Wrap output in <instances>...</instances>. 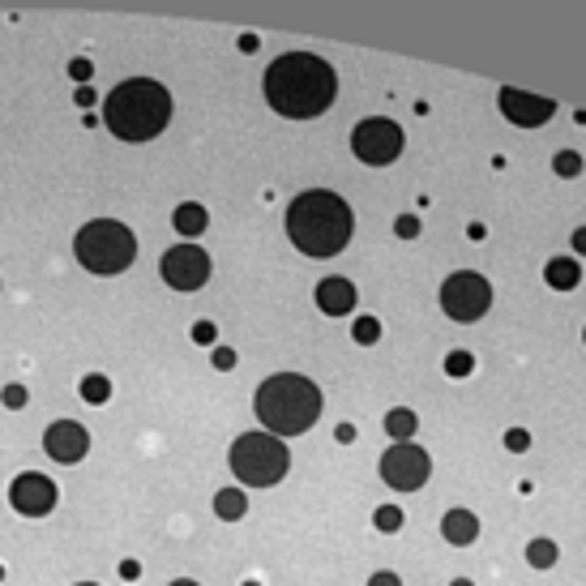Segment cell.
<instances>
[{
	"label": "cell",
	"mask_w": 586,
	"mask_h": 586,
	"mask_svg": "<svg viewBox=\"0 0 586 586\" xmlns=\"http://www.w3.org/2000/svg\"><path fill=\"white\" fill-rule=\"evenodd\" d=\"M334 95H338V78L330 60L313 52H287L266 69V103L283 120H317L321 112H330Z\"/></svg>",
	"instance_id": "obj_1"
},
{
	"label": "cell",
	"mask_w": 586,
	"mask_h": 586,
	"mask_svg": "<svg viewBox=\"0 0 586 586\" xmlns=\"http://www.w3.org/2000/svg\"><path fill=\"white\" fill-rule=\"evenodd\" d=\"M355 215L330 189H309L287 206V235L304 257H334L352 244Z\"/></svg>",
	"instance_id": "obj_2"
},
{
	"label": "cell",
	"mask_w": 586,
	"mask_h": 586,
	"mask_svg": "<svg viewBox=\"0 0 586 586\" xmlns=\"http://www.w3.org/2000/svg\"><path fill=\"white\" fill-rule=\"evenodd\" d=\"M172 120V95L155 78H129L103 98V124L120 141H150Z\"/></svg>",
	"instance_id": "obj_3"
},
{
	"label": "cell",
	"mask_w": 586,
	"mask_h": 586,
	"mask_svg": "<svg viewBox=\"0 0 586 586\" xmlns=\"http://www.w3.org/2000/svg\"><path fill=\"white\" fill-rule=\"evenodd\" d=\"M321 390L317 381L300 377V372H274L270 381H261L257 390V420L270 429V437H300L317 424L321 415Z\"/></svg>",
	"instance_id": "obj_4"
},
{
	"label": "cell",
	"mask_w": 586,
	"mask_h": 586,
	"mask_svg": "<svg viewBox=\"0 0 586 586\" xmlns=\"http://www.w3.org/2000/svg\"><path fill=\"white\" fill-rule=\"evenodd\" d=\"M73 253H78V261L90 274L112 278V274H124L133 266L137 240L116 218H95V223H86V227L73 235Z\"/></svg>",
	"instance_id": "obj_5"
},
{
	"label": "cell",
	"mask_w": 586,
	"mask_h": 586,
	"mask_svg": "<svg viewBox=\"0 0 586 586\" xmlns=\"http://www.w3.org/2000/svg\"><path fill=\"white\" fill-rule=\"evenodd\" d=\"M232 471L240 484H249V488H270L278 484L287 467H292V454L287 446L270 437V432H244V437H235L232 441Z\"/></svg>",
	"instance_id": "obj_6"
},
{
	"label": "cell",
	"mask_w": 586,
	"mask_h": 586,
	"mask_svg": "<svg viewBox=\"0 0 586 586\" xmlns=\"http://www.w3.org/2000/svg\"><path fill=\"white\" fill-rule=\"evenodd\" d=\"M441 309L454 321H480L492 309V283L475 270H458L441 283Z\"/></svg>",
	"instance_id": "obj_7"
},
{
	"label": "cell",
	"mask_w": 586,
	"mask_h": 586,
	"mask_svg": "<svg viewBox=\"0 0 586 586\" xmlns=\"http://www.w3.org/2000/svg\"><path fill=\"white\" fill-rule=\"evenodd\" d=\"M352 150L360 163L369 167H390L394 158L403 155V129L386 116H369L352 129Z\"/></svg>",
	"instance_id": "obj_8"
},
{
	"label": "cell",
	"mask_w": 586,
	"mask_h": 586,
	"mask_svg": "<svg viewBox=\"0 0 586 586\" xmlns=\"http://www.w3.org/2000/svg\"><path fill=\"white\" fill-rule=\"evenodd\" d=\"M429 475H432V458L420 450V446H411V441L381 454V480H386L390 488L415 492L429 484Z\"/></svg>",
	"instance_id": "obj_9"
},
{
	"label": "cell",
	"mask_w": 586,
	"mask_h": 586,
	"mask_svg": "<svg viewBox=\"0 0 586 586\" xmlns=\"http://www.w3.org/2000/svg\"><path fill=\"white\" fill-rule=\"evenodd\" d=\"M163 283L176 287V292H197L206 278H210V253L197 249V244H176L163 253Z\"/></svg>",
	"instance_id": "obj_10"
},
{
	"label": "cell",
	"mask_w": 586,
	"mask_h": 586,
	"mask_svg": "<svg viewBox=\"0 0 586 586\" xmlns=\"http://www.w3.org/2000/svg\"><path fill=\"white\" fill-rule=\"evenodd\" d=\"M9 505L18 509L21 518H43V514L56 509V484L39 471H21L9 484Z\"/></svg>",
	"instance_id": "obj_11"
},
{
	"label": "cell",
	"mask_w": 586,
	"mask_h": 586,
	"mask_svg": "<svg viewBox=\"0 0 586 586\" xmlns=\"http://www.w3.org/2000/svg\"><path fill=\"white\" fill-rule=\"evenodd\" d=\"M43 450H47L52 463H60V467H73V463H81L86 450H90V432L81 429L78 420H56L52 429L43 432Z\"/></svg>",
	"instance_id": "obj_12"
},
{
	"label": "cell",
	"mask_w": 586,
	"mask_h": 586,
	"mask_svg": "<svg viewBox=\"0 0 586 586\" xmlns=\"http://www.w3.org/2000/svg\"><path fill=\"white\" fill-rule=\"evenodd\" d=\"M501 112H505V120L518 124V129H539L544 120H552L556 103H552V98H539V95H527V90H518V86H505V90H501Z\"/></svg>",
	"instance_id": "obj_13"
},
{
	"label": "cell",
	"mask_w": 586,
	"mask_h": 586,
	"mask_svg": "<svg viewBox=\"0 0 586 586\" xmlns=\"http://www.w3.org/2000/svg\"><path fill=\"white\" fill-rule=\"evenodd\" d=\"M355 300H360V292H355L352 278H321L317 283V309L326 317H347L355 309Z\"/></svg>",
	"instance_id": "obj_14"
},
{
	"label": "cell",
	"mask_w": 586,
	"mask_h": 586,
	"mask_svg": "<svg viewBox=\"0 0 586 586\" xmlns=\"http://www.w3.org/2000/svg\"><path fill=\"white\" fill-rule=\"evenodd\" d=\"M441 535H446V544L467 548V544H475V535H480V518H475L471 509H450V514L441 518Z\"/></svg>",
	"instance_id": "obj_15"
},
{
	"label": "cell",
	"mask_w": 586,
	"mask_h": 586,
	"mask_svg": "<svg viewBox=\"0 0 586 586\" xmlns=\"http://www.w3.org/2000/svg\"><path fill=\"white\" fill-rule=\"evenodd\" d=\"M578 278H582V266H578L573 257H552V261L544 266V283L552 287V292H573Z\"/></svg>",
	"instance_id": "obj_16"
},
{
	"label": "cell",
	"mask_w": 586,
	"mask_h": 586,
	"mask_svg": "<svg viewBox=\"0 0 586 586\" xmlns=\"http://www.w3.org/2000/svg\"><path fill=\"white\" fill-rule=\"evenodd\" d=\"M206 223H210V215H206V206H197V201H184V206H176V215H172V227H176L180 235H201Z\"/></svg>",
	"instance_id": "obj_17"
},
{
	"label": "cell",
	"mask_w": 586,
	"mask_h": 586,
	"mask_svg": "<svg viewBox=\"0 0 586 586\" xmlns=\"http://www.w3.org/2000/svg\"><path fill=\"white\" fill-rule=\"evenodd\" d=\"M215 514L223 522H240V518L249 514V497L240 488H218L215 492Z\"/></svg>",
	"instance_id": "obj_18"
},
{
	"label": "cell",
	"mask_w": 586,
	"mask_h": 586,
	"mask_svg": "<svg viewBox=\"0 0 586 586\" xmlns=\"http://www.w3.org/2000/svg\"><path fill=\"white\" fill-rule=\"evenodd\" d=\"M420 429V420H415V411L411 407H394V411H386V432H390L398 446H407L411 441V432Z\"/></svg>",
	"instance_id": "obj_19"
},
{
	"label": "cell",
	"mask_w": 586,
	"mask_h": 586,
	"mask_svg": "<svg viewBox=\"0 0 586 586\" xmlns=\"http://www.w3.org/2000/svg\"><path fill=\"white\" fill-rule=\"evenodd\" d=\"M556 556H561L556 539H531L527 544V565H535V569H552Z\"/></svg>",
	"instance_id": "obj_20"
},
{
	"label": "cell",
	"mask_w": 586,
	"mask_h": 586,
	"mask_svg": "<svg viewBox=\"0 0 586 586\" xmlns=\"http://www.w3.org/2000/svg\"><path fill=\"white\" fill-rule=\"evenodd\" d=\"M78 394L86 398V403H90V407H103V403L112 398V381H107L103 372H90V377H86V381L78 386Z\"/></svg>",
	"instance_id": "obj_21"
},
{
	"label": "cell",
	"mask_w": 586,
	"mask_h": 586,
	"mask_svg": "<svg viewBox=\"0 0 586 586\" xmlns=\"http://www.w3.org/2000/svg\"><path fill=\"white\" fill-rule=\"evenodd\" d=\"M352 338L360 343V347H372V343H381V321H377V317H355Z\"/></svg>",
	"instance_id": "obj_22"
},
{
	"label": "cell",
	"mask_w": 586,
	"mask_h": 586,
	"mask_svg": "<svg viewBox=\"0 0 586 586\" xmlns=\"http://www.w3.org/2000/svg\"><path fill=\"white\" fill-rule=\"evenodd\" d=\"M403 522H407V518H403V509H398V505H381L377 514H372V527H377V531H386V535L403 531Z\"/></svg>",
	"instance_id": "obj_23"
},
{
	"label": "cell",
	"mask_w": 586,
	"mask_h": 586,
	"mask_svg": "<svg viewBox=\"0 0 586 586\" xmlns=\"http://www.w3.org/2000/svg\"><path fill=\"white\" fill-rule=\"evenodd\" d=\"M552 172H556V176H565V180L582 176V155H578V150H561V155L552 158Z\"/></svg>",
	"instance_id": "obj_24"
},
{
	"label": "cell",
	"mask_w": 586,
	"mask_h": 586,
	"mask_svg": "<svg viewBox=\"0 0 586 586\" xmlns=\"http://www.w3.org/2000/svg\"><path fill=\"white\" fill-rule=\"evenodd\" d=\"M446 372H450V377H471V372H475V355L471 352H450L446 355Z\"/></svg>",
	"instance_id": "obj_25"
},
{
	"label": "cell",
	"mask_w": 586,
	"mask_h": 586,
	"mask_svg": "<svg viewBox=\"0 0 586 586\" xmlns=\"http://www.w3.org/2000/svg\"><path fill=\"white\" fill-rule=\"evenodd\" d=\"M420 227H424V223H420V215H398V218H394V232H398V240H415V235H420Z\"/></svg>",
	"instance_id": "obj_26"
},
{
	"label": "cell",
	"mask_w": 586,
	"mask_h": 586,
	"mask_svg": "<svg viewBox=\"0 0 586 586\" xmlns=\"http://www.w3.org/2000/svg\"><path fill=\"white\" fill-rule=\"evenodd\" d=\"M505 450L509 454H527L531 450V432L527 429H509L505 432Z\"/></svg>",
	"instance_id": "obj_27"
},
{
	"label": "cell",
	"mask_w": 586,
	"mask_h": 586,
	"mask_svg": "<svg viewBox=\"0 0 586 586\" xmlns=\"http://www.w3.org/2000/svg\"><path fill=\"white\" fill-rule=\"evenodd\" d=\"M215 338H218L215 321H197V326H193V343H197V347H215Z\"/></svg>",
	"instance_id": "obj_28"
},
{
	"label": "cell",
	"mask_w": 586,
	"mask_h": 586,
	"mask_svg": "<svg viewBox=\"0 0 586 586\" xmlns=\"http://www.w3.org/2000/svg\"><path fill=\"white\" fill-rule=\"evenodd\" d=\"M90 73H95V64H90L86 56H73V60H69V78L78 81V86H86V81H90Z\"/></svg>",
	"instance_id": "obj_29"
},
{
	"label": "cell",
	"mask_w": 586,
	"mask_h": 586,
	"mask_svg": "<svg viewBox=\"0 0 586 586\" xmlns=\"http://www.w3.org/2000/svg\"><path fill=\"white\" fill-rule=\"evenodd\" d=\"M210 364H215L218 372H232L235 369V352L232 347H215V352H210Z\"/></svg>",
	"instance_id": "obj_30"
},
{
	"label": "cell",
	"mask_w": 586,
	"mask_h": 586,
	"mask_svg": "<svg viewBox=\"0 0 586 586\" xmlns=\"http://www.w3.org/2000/svg\"><path fill=\"white\" fill-rule=\"evenodd\" d=\"M0 403H4V407H26V390H21V386H4V390H0Z\"/></svg>",
	"instance_id": "obj_31"
},
{
	"label": "cell",
	"mask_w": 586,
	"mask_h": 586,
	"mask_svg": "<svg viewBox=\"0 0 586 586\" xmlns=\"http://www.w3.org/2000/svg\"><path fill=\"white\" fill-rule=\"evenodd\" d=\"M369 586H403V578L398 573H390V569H381V573H372Z\"/></svg>",
	"instance_id": "obj_32"
},
{
	"label": "cell",
	"mask_w": 586,
	"mask_h": 586,
	"mask_svg": "<svg viewBox=\"0 0 586 586\" xmlns=\"http://www.w3.org/2000/svg\"><path fill=\"white\" fill-rule=\"evenodd\" d=\"M120 578H124V582H137V578H141V565H137L133 556H129V561H120Z\"/></svg>",
	"instance_id": "obj_33"
},
{
	"label": "cell",
	"mask_w": 586,
	"mask_h": 586,
	"mask_svg": "<svg viewBox=\"0 0 586 586\" xmlns=\"http://www.w3.org/2000/svg\"><path fill=\"white\" fill-rule=\"evenodd\" d=\"M73 98H78V107H95V90H90V86H78Z\"/></svg>",
	"instance_id": "obj_34"
},
{
	"label": "cell",
	"mask_w": 586,
	"mask_h": 586,
	"mask_svg": "<svg viewBox=\"0 0 586 586\" xmlns=\"http://www.w3.org/2000/svg\"><path fill=\"white\" fill-rule=\"evenodd\" d=\"M573 253L586 257V227H578V232H573Z\"/></svg>",
	"instance_id": "obj_35"
},
{
	"label": "cell",
	"mask_w": 586,
	"mask_h": 586,
	"mask_svg": "<svg viewBox=\"0 0 586 586\" xmlns=\"http://www.w3.org/2000/svg\"><path fill=\"white\" fill-rule=\"evenodd\" d=\"M334 437L347 446V441H355V429H352V424H338V429H334Z\"/></svg>",
	"instance_id": "obj_36"
},
{
	"label": "cell",
	"mask_w": 586,
	"mask_h": 586,
	"mask_svg": "<svg viewBox=\"0 0 586 586\" xmlns=\"http://www.w3.org/2000/svg\"><path fill=\"white\" fill-rule=\"evenodd\" d=\"M484 235H488V232H484V223H471V227H467V240H475V244H480Z\"/></svg>",
	"instance_id": "obj_37"
},
{
	"label": "cell",
	"mask_w": 586,
	"mask_h": 586,
	"mask_svg": "<svg viewBox=\"0 0 586 586\" xmlns=\"http://www.w3.org/2000/svg\"><path fill=\"white\" fill-rule=\"evenodd\" d=\"M235 43H240V52H257V35H240Z\"/></svg>",
	"instance_id": "obj_38"
},
{
	"label": "cell",
	"mask_w": 586,
	"mask_h": 586,
	"mask_svg": "<svg viewBox=\"0 0 586 586\" xmlns=\"http://www.w3.org/2000/svg\"><path fill=\"white\" fill-rule=\"evenodd\" d=\"M450 586H475V582H471V578H454Z\"/></svg>",
	"instance_id": "obj_39"
},
{
	"label": "cell",
	"mask_w": 586,
	"mask_h": 586,
	"mask_svg": "<svg viewBox=\"0 0 586 586\" xmlns=\"http://www.w3.org/2000/svg\"><path fill=\"white\" fill-rule=\"evenodd\" d=\"M172 586H197V582H193V578H180V582H172Z\"/></svg>",
	"instance_id": "obj_40"
},
{
	"label": "cell",
	"mask_w": 586,
	"mask_h": 586,
	"mask_svg": "<svg viewBox=\"0 0 586 586\" xmlns=\"http://www.w3.org/2000/svg\"><path fill=\"white\" fill-rule=\"evenodd\" d=\"M244 586H261V582H257V578H249V582H244Z\"/></svg>",
	"instance_id": "obj_41"
},
{
	"label": "cell",
	"mask_w": 586,
	"mask_h": 586,
	"mask_svg": "<svg viewBox=\"0 0 586 586\" xmlns=\"http://www.w3.org/2000/svg\"><path fill=\"white\" fill-rule=\"evenodd\" d=\"M78 586H98V582H78Z\"/></svg>",
	"instance_id": "obj_42"
},
{
	"label": "cell",
	"mask_w": 586,
	"mask_h": 586,
	"mask_svg": "<svg viewBox=\"0 0 586 586\" xmlns=\"http://www.w3.org/2000/svg\"><path fill=\"white\" fill-rule=\"evenodd\" d=\"M582 343H586V330H582Z\"/></svg>",
	"instance_id": "obj_43"
}]
</instances>
